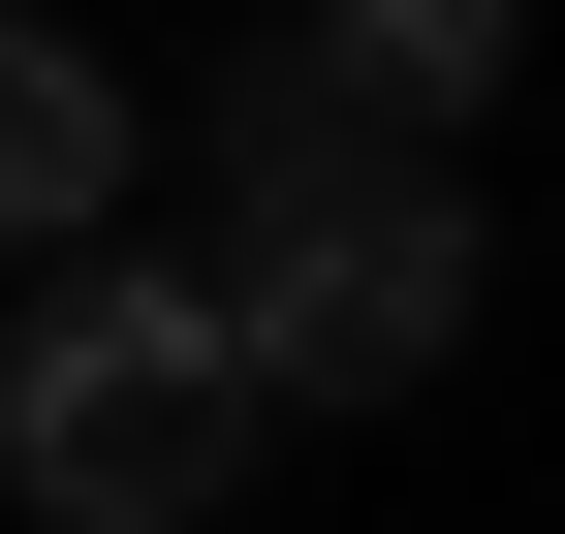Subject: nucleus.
Segmentation results:
<instances>
[{"label": "nucleus", "instance_id": "1", "mask_svg": "<svg viewBox=\"0 0 565 534\" xmlns=\"http://www.w3.org/2000/svg\"><path fill=\"white\" fill-rule=\"evenodd\" d=\"M252 346H221V284L189 252H63L32 314H0V503L32 534H221L252 503Z\"/></svg>", "mask_w": 565, "mask_h": 534}, {"label": "nucleus", "instance_id": "2", "mask_svg": "<svg viewBox=\"0 0 565 534\" xmlns=\"http://www.w3.org/2000/svg\"><path fill=\"white\" fill-rule=\"evenodd\" d=\"M471 284H503V221H471L440 158H315V189H252L221 346H252V409H408V377L471 346Z\"/></svg>", "mask_w": 565, "mask_h": 534}, {"label": "nucleus", "instance_id": "3", "mask_svg": "<svg viewBox=\"0 0 565 534\" xmlns=\"http://www.w3.org/2000/svg\"><path fill=\"white\" fill-rule=\"evenodd\" d=\"M95 221H126V63H95V32H0V252L63 284Z\"/></svg>", "mask_w": 565, "mask_h": 534}]
</instances>
